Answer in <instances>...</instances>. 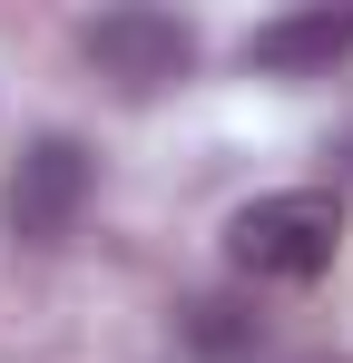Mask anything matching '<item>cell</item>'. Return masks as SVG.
<instances>
[{"mask_svg": "<svg viewBox=\"0 0 353 363\" xmlns=\"http://www.w3.org/2000/svg\"><path fill=\"white\" fill-rule=\"evenodd\" d=\"M89 186H99V167H89L79 138H30L20 167H10V236L20 245H69Z\"/></svg>", "mask_w": 353, "mask_h": 363, "instance_id": "obj_2", "label": "cell"}, {"mask_svg": "<svg viewBox=\"0 0 353 363\" xmlns=\"http://www.w3.org/2000/svg\"><path fill=\"white\" fill-rule=\"evenodd\" d=\"M89 60L108 69L118 89H167L196 69V30L176 10H99L89 20Z\"/></svg>", "mask_w": 353, "mask_h": 363, "instance_id": "obj_3", "label": "cell"}, {"mask_svg": "<svg viewBox=\"0 0 353 363\" xmlns=\"http://www.w3.org/2000/svg\"><path fill=\"white\" fill-rule=\"evenodd\" d=\"M344 255V196L334 186H275L226 216V265L255 285H314Z\"/></svg>", "mask_w": 353, "mask_h": 363, "instance_id": "obj_1", "label": "cell"}, {"mask_svg": "<svg viewBox=\"0 0 353 363\" xmlns=\"http://www.w3.org/2000/svg\"><path fill=\"white\" fill-rule=\"evenodd\" d=\"M186 334H196L206 354H245V344H255V324H235V304H186Z\"/></svg>", "mask_w": 353, "mask_h": 363, "instance_id": "obj_5", "label": "cell"}, {"mask_svg": "<svg viewBox=\"0 0 353 363\" xmlns=\"http://www.w3.org/2000/svg\"><path fill=\"white\" fill-rule=\"evenodd\" d=\"M334 60H353V10H285V20L245 30V69H265V79H314Z\"/></svg>", "mask_w": 353, "mask_h": 363, "instance_id": "obj_4", "label": "cell"}]
</instances>
